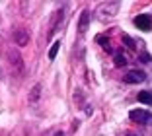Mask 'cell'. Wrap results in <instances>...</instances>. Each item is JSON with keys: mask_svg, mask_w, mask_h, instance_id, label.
Instances as JSON below:
<instances>
[{"mask_svg": "<svg viewBox=\"0 0 152 136\" xmlns=\"http://www.w3.org/2000/svg\"><path fill=\"white\" fill-rule=\"evenodd\" d=\"M125 64H127V58L123 57L121 53H117L115 55V66H125Z\"/></svg>", "mask_w": 152, "mask_h": 136, "instance_id": "obj_12", "label": "cell"}, {"mask_svg": "<svg viewBox=\"0 0 152 136\" xmlns=\"http://www.w3.org/2000/svg\"><path fill=\"white\" fill-rule=\"evenodd\" d=\"M8 55H10V62H12V64H18V66H20V70H22V57H20L18 53L14 55V51H10Z\"/></svg>", "mask_w": 152, "mask_h": 136, "instance_id": "obj_11", "label": "cell"}, {"mask_svg": "<svg viewBox=\"0 0 152 136\" xmlns=\"http://www.w3.org/2000/svg\"><path fill=\"white\" fill-rule=\"evenodd\" d=\"M98 43L102 45V49H103V51H107V53H111V51H113V49H111V45H109V41L105 39L103 35H99V37H98Z\"/></svg>", "mask_w": 152, "mask_h": 136, "instance_id": "obj_10", "label": "cell"}, {"mask_svg": "<svg viewBox=\"0 0 152 136\" xmlns=\"http://www.w3.org/2000/svg\"><path fill=\"white\" fill-rule=\"evenodd\" d=\"M134 25L139 27L140 31H150L152 29V18L146 16V14H140V16L134 18Z\"/></svg>", "mask_w": 152, "mask_h": 136, "instance_id": "obj_2", "label": "cell"}, {"mask_svg": "<svg viewBox=\"0 0 152 136\" xmlns=\"http://www.w3.org/2000/svg\"><path fill=\"white\" fill-rule=\"evenodd\" d=\"M137 97H139V101L144 103V105H152V92H140Z\"/></svg>", "mask_w": 152, "mask_h": 136, "instance_id": "obj_7", "label": "cell"}, {"mask_svg": "<svg viewBox=\"0 0 152 136\" xmlns=\"http://www.w3.org/2000/svg\"><path fill=\"white\" fill-rule=\"evenodd\" d=\"M90 20H92V14H90V10H84V12L80 14V20H78V31H80V33H86V31H88Z\"/></svg>", "mask_w": 152, "mask_h": 136, "instance_id": "obj_4", "label": "cell"}, {"mask_svg": "<svg viewBox=\"0 0 152 136\" xmlns=\"http://www.w3.org/2000/svg\"><path fill=\"white\" fill-rule=\"evenodd\" d=\"M39 93H41V86H39V84H35V86H33V89H31V93H29V101H33V103H35V101L39 99Z\"/></svg>", "mask_w": 152, "mask_h": 136, "instance_id": "obj_9", "label": "cell"}, {"mask_svg": "<svg viewBox=\"0 0 152 136\" xmlns=\"http://www.w3.org/2000/svg\"><path fill=\"white\" fill-rule=\"evenodd\" d=\"M131 121H134V123H142V124H150L152 123V113H148V111L144 109H133L129 113Z\"/></svg>", "mask_w": 152, "mask_h": 136, "instance_id": "obj_1", "label": "cell"}, {"mask_svg": "<svg viewBox=\"0 0 152 136\" xmlns=\"http://www.w3.org/2000/svg\"><path fill=\"white\" fill-rule=\"evenodd\" d=\"M119 6H121L119 2H105V4L99 6L98 12H103V10H105V12H107V16H115L117 10H119Z\"/></svg>", "mask_w": 152, "mask_h": 136, "instance_id": "obj_6", "label": "cell"}, {"mask_svg": "<svg viewBox=\"0 0 152 136\" xmlns=\"http://www.w3.org/2000/svg\"><path fill=\"white\" fill-rule=\"evenodd\" d=\"M146 80V74H144L142 70H129L125 76V82L127 84H140Z\"/></svg>", "mask_w": 152, "mask_h": 136, "instance_id": "obj_3", "label": "cell"}, {"mask_svg": "<svg viewBox=\"0 0 152 136\" xmlns=\"http://www.w3.org/2000/svg\"><path fill=\"white\" fill-rule=\"evenodd\" d=\"M14 39H16V45L23 47V45H27V41H29V35H27L26 29H16L14 31Z\"/></svg>", "mask_w": 152, "mask_h": 136, "instance_id": "obj_5", "label": "cell"}, {"mask_svg": "<svg viewBox=\"0 0 152 136\" xmlns=\"http://www.w3.org/2000/svg\"><path fill=\"white\" fill-rule=\"evenodd\" d=\"M123 43H127V47H129V49H134V47H137V45H134V41L131 39L129 35H123Z\"/></svg>", "mask_w": 152, "mask_h": 136, "instance_id": "obj_13", "label": "cell"}, {"mask_svg": "<svg viewBox=\"0 0 152 136\" xmlns=\"http://www.w3.org/2000/svg\"><path fill=\"white\" fill-rule=\"evenodd\" d=\"M58 49H61V41H55V43L51 45V49H49V60H55V58H57Z\"/></svg>", "mask_w": 152, "mask_h": 136, "instance_id": "obj_8", "label": "cell"}]
</instances>
